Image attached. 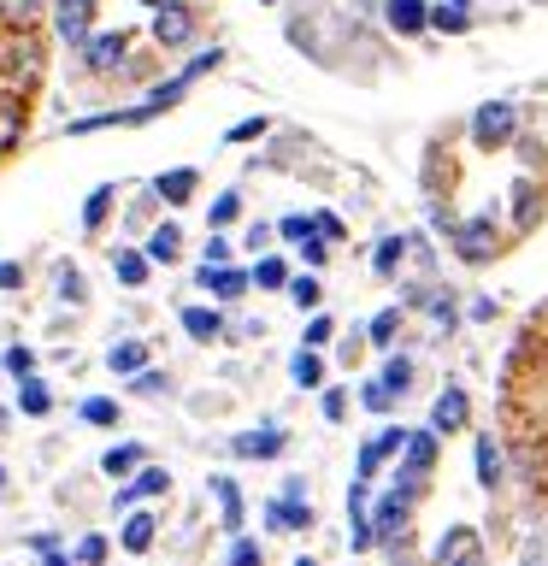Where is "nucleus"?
Instances as JSON below:
<instances>
[{
    "mask_svg": "<svg viewBox=\"0 0 548 566\" xmlns=\"http://www.w3.org/2000/svg\"><path fill=\"white\" fill-rule=\"evenodd\" d=\"M265 130H272V118H236V124L224 130V142H230V148H242V142H260Z\"/></svg>",
    "mask_w": 548,
    "mask_h": 566,
    "instance_id": "obj_43",
    "label": "nucleus"
},
{
    "mask_svg": "<svg viewBox=\"0 0 548 566\" xmlns=\"http://www.w3.org/2000/svg\"><path fill=\"white\" fill-rule=\"evenodd\" d=\"M42 566H77V560H71V555H60V548H48V555H42Z\"/></svg>",
    "mask_w": 548,
    "mask_h": 566,
    "instance_id": "obj_57",
    "label": "nucleus"
},
{
    "mask_svg": "<svg viewBox=\"0 0 548 566\" xmlns=\"http://www.w3.org/2000/svg\"><path fill=\"white\" fill-rule=\"evenodd\" d=\"M141 460H148V454H141V442H118V449H106V454H101V472L124 484V478H130V472L141 467Z\"/></svg>",
    "mask_w": 548,
    "mask_h": 566,
    "instance_id": "obj_31",
    "label": "nucleus"
},
{
    "mask_svg": "<svg viewBox=\"0 0 548 566\" xmlns=\"http://www.w3.org/2000/svg\"><path fill=\"white\" fill-rule=\"evenodd\" d=\"M472 467H477V490H502V478H507V460L502 449H495V437H477V449H472Z\"/></svg>",
    "mask_w": 548,
    "mask_h": 566,
    "instance_id": "obj_19",
    "label": "nucleus"
},
{
    "mask_svg": "<svg viewBox=\"0 0 548 566\" xmlns=\"http://www.w3.org/2000/svg\"><path fill=\"white\" fill-rule=\"evenodd\" d=\"M431 566H484V543H477V531L472 525H449L442 531V543H436V555Z\"/></svg>",
    "mask_w": 548,
    "mask_h": 566,
    "instance_id": "obj_7",
    "label": "nucleus"
},
{
    "mask_svg": "<svg viewBox=\"0 0 548 566\" xmlns=\"http://www.w3.org/2000/svg\"><path fill=\"white\" fill-rule=\"evenodd\" d=\"M247 277H254L260 290H283V283H289V265L277 254H260V265H247Z\"/></svg>",
    "mask_w": 548,
    "mask_h": 566,
    "instance_id": "obj_35",
    "label": "nucleus"
},
{
    "mask_svg": "<svg viewBox=\"0 0 548 566\" xmlns=\"http://www.w3.org/2000/svg\"><path fill=\"white\" fill-rule=\"evenodd\" d=\"M148 35L159 48H189L194 35H201V12L189 7V0H166V7H154V18H148Z\"/></svg>",
    "mask_w": 548,
    "mask_h": 566,
    "instance_id": "obj_3",
    "label": "nucleus"
},
{
    "mask_svg": "<svg viewBox=\"0 0 548 566\" xmlns=\"http://www.w3.org/2000/svg\"><path fill=\"white\" fill-rule=\"evenodd\" d=\"M0 495H7V467H0Z\"/></svg>",
    "mask_w": 548,
    "mask_h": 566,
    "instance_id": "obj_60",
    "label": "nucleus"
},
{
    "mask_svg": "<svg viewBox=\"0 0 548 566\" xmlns=\"http://www.w3.org/2000/svg\"><path fill=\"white\" fill-rule=\"evenodd\" d=\"M330 336H336V318H330V313H313V318H307V336H301V343H307V348H325Z\"/></svg>",
    "mask_w": 548,
    "mask_h": 566,
    "instance_id": "obj_48",
    "label": "nucleus"
},
{
    "mask_svg": "<svg viewBox=\"0 0 548 566\" xmlns=\"http://www.w3.org/2000/svg\"><path fill=\"white\" fill-rule=\"evenodd\" d=\"M424 0H383V24L396 30V35H419L424 30Z\"/></svg>",
    "mask_w": 548,
    "mask_h": 566,
    "instance_id": "obj_24",
    "label": "nucleus"
},
{
    "mask_svg": "<svg viewBox=\"0 0 548 566\" xmlns=\"http://www.w3.org/2000/svg\"><path fill=\"white\" fill-rule=\"evenodd\" d=\"M53 290H60V301H71V307H83V301H88V277L77 272V265H60V272H53Z\"/></svg>",
    "mask_w": 548,
    "mask_h": 566,
    "instance_id": "obj_33",
    "label": "nucleus"
},
{
    "mask_svg": "<svg viewBox=\"0 0 548 566\" xmlns=\"http://www.w3.org/2000/svg\"><path fill=\"white\" fill-rule=\"evenodd\" d=\"M113 201H118L113 184H95V189L83 195V230H88V237H101V224H106V212H113Z\"/></svg>",
    "mask_w": 548,
    "mask_h": 566,
    "instance_id": "obj_26",
    "label": "nucleus"
},
{
    "mask_svg": "<svg viewBox=\"0 0 548 566\" xmlns=\"http://www.w3.org/2000/svg\"><path fill=\"white\" fill-rule=\"evenodd\" d=\"M0 371H7V366H0Z\"/></svg>",
    "mask_w": 548,
    "mask_h": 566,
    "instance_id": "obj_63",
    "label": "nucleus"
},
{
    "mask_svg": "<svg viewBox=\"0 0 548 566\" xmlns=\"http://www.w3.org/2000/svg\"><path fill=\"white\" fill-rule=\"evenodd\" d=\"M77 413H83V424H118V401L113 396H88Z\"/></svg>",
    "mask_w": 548,
    "mask_h": 566,
    "instance_id": "obj_41",
    "label": "nucleus"
},
{
    "mask_svg": "<svg viewBox=\"0 0 548 566\" xmlns=\"http://www.w3.org/2000/svg\"><path fill=\"white\" fill-rule=\"evenodd\" d=\"M35 71H42V48H35L30 30H24V42H18V60H12V83H35Z\"/></svg>",
    "mask_w": 548,
    "mask_h": 566,
    "instance_id": "obj_36",
    "label": "nucleus"
},
{
    "mask_svg": "<svg viewBox=\"0 0 548 566\" xmlns=\"http://www.w3.org/2000/svg\"><path fill=\"white\" fill-rule=\"evenodd\" d=\"M519 566H548V531H542V537H530V543L519 548Z\"/></svg>",
    "mask_w": 548,
    "mask_h": 566,
    "instance_id": "obj_53",
    "label": "nucleus"
},
{
    "mask_svg": "<svg viewBox=\"0 0 548 566\" xmlns=\"http://www.w3.org/2000/svg\"><path fill=\"white\" fill-rule=\"evenodd\" d=\"M130 389H136V396H159V389H171V378H166V371H154V366H141L130 378Z\"/></svg>",
    "mask_w": 548,
    "mask_h": 566,
    "instance_id": "obj_50",
    "label": "nucleus"
},
{
    "mask_svg": "<svg viewBox=\"0 0 548 566\" xmlns=\"http://www.w3.org/2000/svg\"><path fill=\"white\" fill-rule=\"evenodd\" d=\"M77 53H83V71H88V77L106 83V77H118V71L130 65V30H95Z\"/></svg>",
    "mask_w": 548,
    "mask_h": 566,
    "instance_id": "obj_2",
    "label": "nucleus"
},
{
    "mask_svg": "<svg viewBox=\"0 0 548 566\" xmlns=\"http://www.w3.org/2000/svg\"><path fill=\"white\" fill-rule=\"evenodd\" d=\"M95 0H53L48 7V24H53V35H60L65 48H83L88 35H95Z\"/></svg>",
    "mask_w": 548,
    "mask_h": 566,
    "instance_id": "obj_5",
    "label": "nucleus"
},
{
    "mask_svg": "<svg viewBox=\"0 0 548 566\" xmlns=\"http://www.w3.org/2000/svg\"><path fill=\"white\" fill-rule=\"evenodd\" d=\"M230 260H236L230 237H224V230H207V254H201V265H230Z\"/></svg>",
    "mask_w": 548,
    "mask_h": 566,
    "instance_id": "obj_47",
    "label": "nucleus"
},
{
    "mask_svg": "<svg viewBox=\"0 0 548 566\" xmlns=\"http://www.w3.org/2000/svg\"><path fill=\"white\" fill-rule=\"evenodd\" d=\"M113 277L124 283V290H141V283L154 277V260L141 254V248H113Z\"/></svg>",
    "mask_w": 548,
    "mask_h": 566,
    "instance_id": "obj_21",
    "label": "nucleus"
},
{
    "mask_svg": "<svg viewBox=\"0 0 548 566\" xmlns=\"http://www.w3.org/2000/svg\"><path fill=\"white\" fill-rule=\"evenodd\" d=\"M424 30H442V35H466L472 30V12L454 7V0H442V7L424 12Z\"/></svg>",
    "mask_w": 548,
    "mask_h": 566,
    "instance_id": "obj_30",
    "label": "nucleus"
},
{
    "mask_svg": "<svg viewBox=\"0 0 548 566\" xmlns=\"http://www.w3.org/2000/svg\"><path fill=\"white\" fill-rule=\"evenodd\" d=\"M177 325H183L189 343H219V336H224V313L219 307H183V313H177Z\"/></svg>",
    "mask_w": 548,
    "mask_h": 566,
    "instance_id": "obj_20",
    "label": "nucleus"
},
{
    "mask_svg": "<svg viewBox=\"0 0 548 566\" xmlns=\"http://www.w3.org/2000/svg\"><path fill=\"white\" fill-rule=\"evenodd\" d=\"M436 472V431L424 424V431H407V442H401V478H431Z\"/></svg>",
    "mask_w": 548,
    "mask_h": 566,
    "instance_id": "obj_10",
    "label": "nucleus"
},
{
    "mask_svg": "<svg viewBox=\"0 0 548 566\" xmlns=\"http://www.w3.org/2000/svg\"><path fill=\"white\" fill-rule=\"evenodd\" d=\"M0 366H7L12 378H30V371H35V348H24V343H12L7 354H0Z\"/></svg>",
    "mask_w": 548,
    "mask_h": 566,
    "instance_id": "obj_46",
    "label": "nucleus"
},
{
    "mask_svg": "<svg viewBox=\"0 0 548 566\" xmlns=\"http://www.w3.org/2000/svg\"><path fill=\"white\" fill-rule=\"evenodd\" d=\"M265 525H272V531H313V502L283 490V495L265 502Z\"/></svg>",
    "mask_w": 548,
    "mask_h": 566,
    "instance_id": "obj_12",
    "label": "nucleus"
},
{
    "mask_svg": "<svg viewBox=\"0 0 548 566\" xmlns=\"http://www.w3.org/2000/svg\"><path fill=\"white\" fill-rule=\"evenodd\" d=\"M18 413H24V419H48L53 413V396H48V384L35 378V371H30V378H18Z\"/></svg>",
    "mask_w": 548,
    "mask_h": 566,
    "instance_id": "obj_27",
    "label": "nucleus"
},
{
    "mask_svg": "<svg viewBox=\"0 0 548 566\" xmlns=\"http://www.w3.org/2000/svg\"><path fill=\"white\" fill-rule=\"evenodd\" d=\"M141 366H148V343H136V336H124V343L106 348V371H118V378H136Z\"/></svg>",
    "mask_w": 548,
    "mask_h": 566,
    "instance_id": "obj_25",
    "label": "nucleus"
},
{
    "mask_svg": "<svg viewBox=\"0 0 548 566\" xmlns=\"http://www.w3.org/2000/svg\"><path fill=\"white\" fill-rule=\"evenodd\" d=\"M537 219H542V189H537V177H519L513 184V230H537Z\"/></svg>",
    "mask_w": 548,
    "mask_h": 566,
    "instance_id": "obj_16",
    "label": "nucleus"
},
{
    "mask_svg": "<svg viewBox=\"0 0 548 566\" xmlns=\"http://www.w3.org/2000/svg\"><path fill=\"white\" fill-rule=\"evenodd\" d=\"M207 490L219 495V525L230 531V537H242V520H247V507H242V490H236V478L212 472V478H207Z\"/></svg>",
    "mask_w": 548,
    "mask_h": 566,
    "instance_id": "obj_15",
    "label": "nucleus"
},
{
    "mask_svg": "<svg viewBox=\"0 0 548 566\" xmlns=\"http://www.w3.org/2000/svg\"><path fill=\"white\" fill-rule=\"evenodd\" d=\"M295 566H318V560H313V555H301V560H295Z\"/></svg>",
    "mask_w": 548,
    "mask_h": 566,
    "instance_id": "obj_58",
    "label": "nucleus"
},
{
    "mask_svg": "<svg viewBox=\"0 0 548 566\" xmlns=\"http://www.w3.org/2000/svg\"><path fill=\"white\" fill-rule=\"evenodd\" d=\"M265 242H272V224H247V248L254 254H265Z\"/></svg>",
    "mask_w": 548,
    "mask_h": 566,
    "instance_id": "obj_56",
    "label": "nucleus"
},
{
    "mask_svg": "<svg viewBox=\"0 0 548 566\" xmlns=\"http://www.w3.org/2000/svg\"><path fill=\"white\" fill-rule=\"evenodd\" d=\"M401 442H407V424H383L378 437H366L360 442V460H354V478H371L389 454H401Z\"/></svg>",
    "mask_w": 548,
    "mask_h": 566,
    "instance_id": "obj_11",
    "label": "nucleus"
},
{
    "mask_svg": "<svg viewBox=\"0 0 548 566\" xmlns=\"http://www.w3.org/2000/svg\"><path fill=\"white\" fill-rule=\"evenodd\" d=\"M318 407H325L330 424H342L348 419V389H325V401H318Z\"/></svg>",
    "mask_w": 548,
    "mask_h": 566,
    "instance_id": "obj_52",
    "label": "nucleus"
},
{
    "mask_svg": "<svg viewBox=\"0 0 548 566\" xmlns=\"http://www.w3.org/2000/svg\"><path fill=\"white\" fill-rule=\"evenodd\" d=\"M307 230H313L307 212H289V219H277V224H272V237H283V242H301Z\"/></svg>",
    "mask_w": 548,
    "mask_h": 566,
    "instance_id": "obj_49",
    "label": "nucleus"
},
{
    "mask_svg": "<svg viewBox=\"0 0 548 566\" xmlns=\"http://www.w3.org/2000/svg\"><path fill=\"white\" fill-rule=\"evenodd\" d=\"M283 290H289V301H295V307L301 313H318V307H325V283H318V272H289V283H283Z\"/></svg>",
    "mask_w": 548,
    "mask_h": 566,
    "instance_id": "obj_29",
    "label": "nucleus"
},
{
    "mask_svg": "<svg viewBox=\"0 0 548 566\" xmlns=\"http://www.w3.org/2000/svg\"><path fill=\"white\" fill-rule=\"evenodd\" d=\"M194 189H201V171H194V166H171V171L154 177V201H166V207L194 201Z\"/></svg>",
    "mask_w": 548,
    "mask_h": 566,
    "instance_id": "obj_14",
    "label": "nucleus"
},
{
    "mask_svg": "<svg viewBox=\"0 0 548 566\" xmlns=\"http://www.w3.org/2000/svg\"><path fill=\"white\" fill-rule=\"evenodd\" d=\"M454 7H472V0H454Z\"/></svg>",
    "mask_w": 548,
    "mask_h": 566,
    "instance_id": "obj_61",
    "label": "nucleus"
},
{
    "mask_svg": "<svg viewBox=\"0 0 548 566\" xmlns=\"http://www.w3.org/2000/svg\"><path fill=\"white\" fill-rule=\"evenodd\" d=\"M154 537H159L154 513H124V525H118V548H124V555H148Z\"/></svg>",
    "mask_w": 548,
    "mask_h": 566,
    "instance_id": "obj_18",
    "label": "nucleus"
},
{
    "mask_svg": "<svg viewBox=\"0 0 548 566\" xmlns=\"http://www.w3.org/2000/svg\"><path fill=\"white\" fill-rule=\"evenodd\" d=\"M289 378H295V389H325V354H318V348H295Z\"/></svg>",
    "mask_w": 548,
    "mask_h": 566,
    "instance_id": "obj_28",
    "label": "nucleus"
},
{
    "mask_svg": "<svg viewBox=\"0 0 548 566\" xmlns=\"http://www.w3.org/2000/svg\"><path fill=\"white\" fill-rule=\"evenodd\" d=\"M224 566H265V548L254 537H236V543H230V555H224Z\"/></svg>",
    "mask_w": 548,
    "mask_h": 566,
    "instance_id": "obj_44",
    "label": "nucleus"
},
{
    "mask_svg": "<svg viewBox=\"0 0 548 566\" xmlns=\"http://www.w3.org/2000/svg\"><path fill=\"white\" fill-rule=\"evenodd\" d=\"M513 136H519V106H513V101H484V106L472 113V142H477L484 154L507 148Z\"/></svg>",
    "mask_w": 548,
    "mask_h": 566,
    "instance_id": "obj_4",
    "label": "nucleus"
},
{
    "mask_svg": "<svg viewBox=\"0 0 548 566\" xmlns=\"http://www.w3.org/2000/svg\"><path fill=\"white\" fill-rule=\"evenodd\" d=\"M466 424H472V396H466L460 384H449V389L431 401V431H436V437H454V431H466Z\"/></svg>",
    "mask_w": 548,
    "mask_h": 566,
    "instance_id": "obj_9",
    "label": "nucleus"
},
{
    "mask_svg": "<svg viewBox=\"0 0 548 566\" xmlns=\"http://www.w3.org/2000/svg\"><path fill=\"white\" fill-rule=\"evenodd\" d=\"M194 283H201V290L212 295V301H242L247 290H254V277H247V265H201V272H194Z\"/></svg>",
    "mask_w": 548,
    "mask_h": 566,
    "instance_id": "obj_8",
    "label": "nucleus"
},
{
    "mask_svg": "<svg viewBox=\"0 0 548 566\" xmlns=\"http://www.w3.org/2000/svg\"><path fill=\"white\" fill-rule=\"evenodd\" d=\"M348 548L354 555H366V548H378V531H371L366 513H348Z\"/></svg>",
    "mask_w": 548,
    "mask_h": 566,
    "instance_id": "obj_42",
    "label": "nucleus"
},
{
    "mask_svg": "<svg viewBox=\"0 0 548 566\" xmlns=\"http://www.w3.org/2000/svg\"><path fill=\"white\" fill-rule=\"evenodd\" d=\"M378 384L389 389V396H407V389H413V360H407V354H389L383 371H378Z\"/></svg>",
    "mask_w": 548,
    "mask_h": 566,
    "instance_id": "obj_32",
    "label": "nucleus"
},
{
    "mask_svg": "<svg viewBox=\"0 0 548 566\" xmlns=\"http://www.w3.org/2000/svg\"><path fill=\"white\" fill-rule=\"evenodd\" d=\"M219 65H224V48H201V53H194V60H189L183 71H177V77H183V83L194 88V83L207 77V71H219Z\"/></svg>",
    "mask_w": 548,
    "mask_h": 566,
    "instance_id": "obj_38",
    "label": "nucleus"
},
{
    "mask_svg": "<svg viewBox=\"0 0 548 566\" xmlns=\"http://www.w3.org/2000/svg\"><path fill=\"white\" fill-rule=\"evenodd\" d=\"M242 219V195L236 189H224L219 201H207V230H224V224H236Z\"/></svg>",
    "mask_w": 548,
    "mask_h": 566,
    "instance_id": "obj_34",
    "label": "nucleus"
},
{
    "mask_svg": "<svg viewBox=\"0 0 548 566\" xmlns=\"http://www.w3.org/2000/svg\"><path fill=\"white\" fill-rule=\"evenodd\" d=\"M401 254H407V237H383V242H378V254H371V272H378V277H396Z\"/></svg>",
    "mask_w": 548,
    "mask_h": 566,
    "instance_id": "obj_37",
    "label": "nucleus"
},
{
    "mask_svg": "<svg viewBox=\"0 0 548 566\" xmlns=\"http://www.w3.org/2000/svg\"><path fill=\"white\" fill-rule=\"evenodd\" d=\"M106 555H113V543H106L101 531H88V537L77 543V555H71V560H77V566H106Z\"/></svg>",
    "mask_w": 548,
    "mask_h": 566,
    "instance_id": "obj_40",
    "label": "nucleus"
},
{
    "mask_svg": "<svg viewBox=\"0 0 548 566\" xmlns=\"http://www.w3.org/2000/svg\"><path fill=\"white\" fill-rule=\"evenodd\" d=\"M141 7H148V12H154V7H166V0H141Z\"/></svg>",
    "mask_w": 548,
    "mask_h": 566,
    "instance_id": "obj_59",
    "label": "nucleus"
},
{
    "mask_svg": "<svg viewBox=\"0 0 548 566\" xmlns=\"http://www.w3.org/2000/svg\"><path fill=\"white\" fill-rule=\"evenodd\" d=\"M295 248H301V260H307V272H318V265H325V260H330V242H325V237H318V230H307V237H301Z\"/></svg>",
    "mask_w": 548,
    "mask_h": 566,
    "instance_id": "obj_45",
    "label": "nucleus"
},
{
    "mask_svg": "<svg viewBox=\"0 0 548 566\" xmlns=\"http://www.w3.org/2000/svg\"><path fill=\"white\" fill-rule=\"evenodd\" d=\"M537 7H542V0H537Z\"/></svg>",
    "mask_w": 548,
    "mask_h": 566,
    "instance_id": "obj_62",
    "label": "nucleus"
},
{
    "mask_svg": "<svg viewBox=\"0 0 548 566\" xmlns=\"http://www.w3.org/2000/svg\"><path fill=\"white\" fill-rule=\"evenodd\" d=\"M141 254H148L154 265H171L177 254H183V230H177L171 219H166V224H154V230H148V242H141Z\"/></svg>",
    "mask_w": 548,
    "mask_h": 566,
    "instance_id": "obj_23",
    "label": "nucleus"
},
{
    "mask_svg": "<svg viewBox=\"0 0 548 566\" xmlns=\"http://www.w3.org/2000/svg\"><path fill=\"white\" fill-rule=\"evenodd\" d=\"M24 130H30V106L18 101V95H0V159L24 142Z\"/></svg>",
    "mask_w": 548,
    "mask_h": 566,
    "instance_id": "obj_17",
    "label": "nucleus"
},
{
    "mask_svg": "<svg viewBox=\"0 0 548 566\" xmlns=\"http://www.w3.org/2000/svg\"><path fill=\"white\" fill-rule=\"evenodd\" d=\"M449 242H454L460 265H489L495 254H502V224H495V212H477V219H454Z\"/></svg>",
    "mask_w": 548,
    "mask_h": 566,
    "instance_id": "obj_1",
    "label": "nucleus"
},
{
    "mask_svg": "<svg viewBox=\"0 0 548 566\" xmlns=\"http://www.w3.org/2000/svg\"><path fill=\"white\" fill-rule=\"evenodd\" d=\"M313 230L325 242H342V219H336V212H313Z\"/></svg>",
    "mask_w": 548,
    "mask_h": 566,
    "instance_id": "obj_55",
    "label": "nucleus"
},
{
    "mask_svg": "<svg viewBox=\"0 0 548 566\" xmlns=\"http://www.w3.org/2000/svg\"><path fill=\"white\" fill-rule=\"evenodd\" d=\"M12 290H24V265H18V260H0V295H12Z\"/></svg>",
    "mask_w": 548,
    "mask_h": 566,
    "instance_id": "obj_54",
    "label": "nucleus"
},
{
    "mask_svg": "<svg viewBox=\"0 0 548 566\" xmlns=\"http://www.w3.org/2000/svg\"><path fill=\"white\" fill-rule=\"evenodd\" d=\"M159 495H171V472L166 467H148V460H141V467L124 478L118 484V495H113V507H136V502H159Z\"/></svg>",
    "mask_w": 548,
    "mask_h": 566,
    "instance_id": "obj_6",
    "label": "nucleus"
},
{
    "mask_svg": "<svg viewBox=\"0 0 548 566\" xmlns=\"http://www.w3.org/2000/svg\"><path fill=\"white\" fill-rule=\"evenodd\" d=\"M42 18H48V0H0V30H12V35L35 30Z\"/></svg>",
    "mask_w": 548,
    "mask_h": 566,
    "instance_id": "obj_22",
    "label": "nucleus"
},
{
    "mask_svg": "<svg viewBox=\"0 0 548 566\" xmlns=\"http://www.w3.org/2000/svg\"><path fill=\"white\" fill-rule=\"evenodd\" d=\"M396 331H401V307H383V313L366 325V336H371L378 348H389V343H396Z\"/></svg>",
    "mask_w": 548,
    "mask_h": 566,
    "instance_id": "obj_39",
    "label": "nucleus"
},
{
    "mask_svg": "<svg viewBox=\"0 0 548 566\" xmlns=\"http://www.w3.org/2000/svg\"><path fill=\"white\" fill-rule=\"evenodd\" d=\"M360 401H366V407H371V413H389V407H396V401H401V396H389V389H383V384H378V378H371V384H366V389H360Z\"/></svg>",
    "mask_w": 548,
    "mask_h": 566,
    "instance_id": "obj_51",
    "label": "nucleus"
},
{
    "mask_svg": "<svg viewBox=\"0 0 548 566\" xmlns=\"http://www.w3.org/2000/svg\"><path fill=\"white\" fill-rule=\"evenodd\" d=\"M283 449H289V437H283L277 424H265V431H242V437H230V454H236V460H277Z\"/></svg>",
    "mask_w": 548,
    "mask_h": 566,
    "instance_id": "obj_13",
    "label": "nucleus"
}]
</instances>
